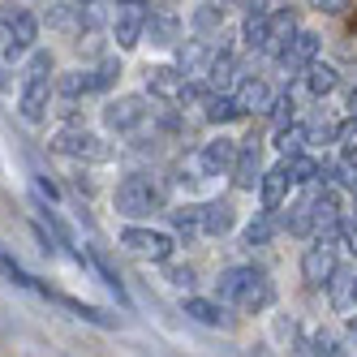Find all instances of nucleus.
Masks as SVG:
<instances>
[{
	"instance_id": "f704fd0d",
	"label": "nucleus",
	"mask_w": 357,
	"mask_h": 357,
	"mask_svg": "<svg viewBox=\"0 0 357 357\" xmlns=\"http://www.w3.org/2000/svg\"><path fill=\"white\" fill-rule=\"evenodd\" d=\"M327 289H331V305H336V310H349L353 305V275L349 271L336 267V275L327 280Z\"/></svg>"
},
{
	"instance_id": "412c9836",
	"label": "nucleus",
	"mask_w": 357,
	"mask_h": 357,
	"mask_svg": "<svg viewBox=\"0 0 357 357\" xmlns=\"http://www.w3.org/2000/svg\"><path fill=\"white\" fill-rule=\"evenodd\" d=\"M301 78H305V91H310L314 99H323V95H331V91H336V82H340V73L336 69H331L327 61H310V65H305L301 69Z\"/></svg>"
},
{
	"instance_id": "79ce46f5",
	"label": "nucleus",
	"mask_w": 357,
	"mask_h": 357,
	"mask_svg": "<svg viewBox=\"0 0 357 357\" xmlns=\"http://www.w3.org/2000/svg\"><path fill=\"white\" fill-rule=\"evenodd\" d=\"M52 73V56L47 52H35L31 61H26V78H47Z\"/></svg>"
},
{
	"instance_id": "4468645a",
	"label": "nucleus",
	"mask_w": 357,
	"mask_h": 357,
	"mask_svg": "<svg viewBox=\"0 0 357 357\" xmlns=\"http://www.w3.org/2000/svg\"><path fill=\"white\" fill-rule=\"evenodd\" d=\"M293 35H297V13H293V9H275V13L267 17V43H263V52H267V56H280Z\"/></svg>"
},
{
	"instance_id": "c85d7f7f",
	"label": "nucleus",
	"mask_w": 357,
	"mask_h": 357,
	"mask_svg": "<svg viewBox=\"0 0 357 357\" xmlns=\"http://www.w3.org/2000/svg\"><path fill=\"white\" fill-rule=\"evenodd\" d=\"M43 297H52V301H61L65 310H73V314H78V319H86V323H95V327H112V323H116V319H108L104 310H95V305H86V301H73V297H61V293H47V289H43Z\"/></svg>"
},
{
	"instance_id": "f257e3e1",
	"label": "nucleus",
	"mask_w": 357,
	"mask_h": 357,
	"mask_svg": "<svg viewBox=\"0 0 357 357\" xmlns=\"http://www.w3.org/2000/svg\"><path fill=\"white\" fill-rule=\"evenodd\" d=\"M271 280L259 267H228L220 271V301L237 305V310H267L271 305Z\"/></svg>"
},
{
	"instance_id": "c756f323",
	"label": "nucleus",
	"mask_w": 357,
	"mask_h": 357,
	"mask_svg": "<svg viewBox=\"0 0 357 357\" xmlns=\"http://www.w3.org/2000/svg\"><path fill=\"white\" fill-rule=\"evenodd\" d=\"M47 26H52V31H65V35H78V31H82L78 5H52V9H47Z\"/></svg>"
},
{
	"instance_id": "7ed1b4c3",
	"label": "nucleus",
	"mask_w": 357,
	"mask_h": 357,
	"mask_svg": "<svg viewBox=\"0 0 357 357\" xmlns=\"http://www.w3.org/2000/svg\"><path fill=\"white\" fill-rule=\"evenodd\" d=\"M336 267H340V259H336V237L314 233V241L305 245V254H301V280L310 289H327V280L336 275Z\"/></svg>"
},
{
	"instance_id": "3c124183",
	"label": "nucleus",
	"mask_w": 357,
	"mask_h": 357,
	"mask_svg": "<svg viewBox=\"0 0 357 357\" xmlns=\"http://www.w3.org/2000/svg\"><path fill=\"white\" fill-rule=\"evenodd\" d=\"M134 5H146V0H134Z\"/></svg>"
},
{
	"instance_id": "423d86ee",
	"label": "nucleus",
	"mask_w": 357,
	"mask_h": 357,
	"mask_svg": "<svg viewBox=\"0 0 357 357\" xmlns=\"http://www.w3.org/2000/svg\"><path fill=\"white\" fill-rule=\"evenodd\" d=\"M121 245L130 254H138V259H151V263H168L172 259V237L155 233V228H138V224L121 228Z\"/></svg>"
},
{
	"instance_id": "c03bdc74",
	"label": "nucleus",
	"mask_w": 357,
	"mask_h": 357,
	"mask_svg": "<svg viewBox=\"0 0 357 357\" xmlns=\"http://www.w3.org/2000/svg\"><path fill=\"white\" fill-rule=\"evenodd\" d=\"M340 241H344V250L357 259V224H344V228H340Z\"/></svg>"
},
{
	"instance_id": "20e7f679",
	"label": "nucleus",
	"mask_w": 357,
	"mask_h": 357,
	"mask_svg": "<svg viewBox=\"0 0 357 357\" xmlns=\"http://www.w3.org/2000/svg\"><path fill=\"white\" fill-rule=\"evenodd\" d=\"M233 160H237V138H228V134H220V138H211V142H202V151H194L190 155V181H207V176H220V172H228L233 168Z\"/></svg>"
},
{
	"instance_id": "1a4fd4ad",
	"label": "nucleus",
	"mask_w": 357,
	"mask_h": 357,
	"mask_svg": "<svg viewBox=\"0 0 357 357\" xmlns=\"http://www.w3.org/2000/svg\"><path fill=\"white\" fill-rule=\"evenodd\" d=\"M233 185L237 190H254L263 181V155H259V138H241L237 142V160H233Z\"/></svg>"
},
{
	"instance_id": "ea45409f",
	"label": "nucleus",
	"mask_w": 357,
	"mask_h": 357,
	"mask_svg": "<svg viewBox=\"0 0 357 357\" xmlns=\"http://www.w3.org/2000/svg\"><path fill=\"white\" fill-rule=\"evenodd\" d=\"M336 130H340V125H331L327 116H319V121H310V125H305V146H319V142H336Z\"/></svg>"
},
{
	"instance_id": "a18cd8bd",
	"label": "nucleus",
	"mask_w": 357,
	"mask_h": 357,
	"mask_svg": "<svg viewBox=\"0 0 357 357\" xmlns=\"http://www.w3.org/2000/svg\"><path fill=\"white\" fill-rule=\"evenodd\" d=\"M349 5V0H310V9H319V13H340Z\"/></svg>"
},
{
	"instance_id": "2f4dec72",
	"label": "nucleus",
	"mask_w": 357,
	"mask_h": 357,
	"mask_svg": "<svg viewBox=\"0 0 357 357\" xmlns=\"http://www.w3.org/2000/svg\"><path fill=\"white\" fill-rule=\"evenodd\" d=\"M56 91H61L65 99H78V95H91V91H95V82H91V69H69L65 78L56 82Z\"/></svg>"
},
{
	"instance_id": "b1692460",
	"label": "nucleus",
	"mask_w": 357,
	"mask_h": 357,
	"mask_svg": "<svg viewBox=\"0 0 357 357\" xmlns=\"http://www.w3.org/2000/svg\"><path fill=\"white\" fill-rule=\"evenodd\" d=\"M207 116L211 125H228V121H237L241 116V108H237V99H233V91H211L207 95Z\"/></svg>"
},
{
	"instance_id": "8fccbe9b",
	"label": "nucleus",
	"mask_w": 357,
	"mask_h": 357,
	"mask_svg": "<svg viewBox=\"0 0 357 357\" xmlns=\"http://www.w3.org/2000/svg\"><path fill=\"white\" fill-rule=\"evenodd\" d=\"M349 331H353V340H357V323H353V327H349Z\"/></svg>"
},
{
	"instance_id": "de8ad7c7",
	"label": "nucleus",
	"mask_w": 357,
	"mask_h": 357,
	"mask_svg": "<svg viewBox=\"0 0 357 357\" xmlns=\"http://www.w3.org/2000/svg\"><path fill=\"white\" fill-rule=\"evenodd\" d=\"M353 305H357V275H353Z\"/></svg>"
},
{
	"instance_id": "5701e85b",
	"label": "nucleus",
	"mask_w": 357,
	"mask_h": 357,
	"mask_svg": "<svg viewBox=\"0 0 357 357\" xmlns=\"http://www.w3.org/2000/svg\"><path fill=\"white\" fill-rule=\"evenodd\" d=\"M142 35H151V43H160V47H172L181 39V22L172 13H146V31Z\"/></svg>"
},
{
	"instance_id": "6e6552de",
	"label": "nucleus",
	"mask_w": 357,
	"mask_h": 357,
	"mask_svg": "<svg viewBox=\"0 0 357 357\" xmlns=\"http://www.w3.org/2000/svg\"><path fill=\"white\" fill-rule=\"evenodd\" d=\"M146 99L142 95H121V99H112V104L104 108V125L112 134H134L138 125L146 121Z\"/></svg>"
},
{
	"instance_id": "c9c22d12",
	"label": "nucleus",
	"mask_w": 357,
	"mask_h": 357,
	"mask_svg": "<svg viewBox=\"0 0 357 357\" xmlns=\"http://www.w3.org/2000/svg\"><path fill=\"white\" fill-rule=\"evenodd\" d=\"M172 228H176L185 241H190L194 233H202V207H181V211H172Z\"/></svg>"
},
{
	"instance_id": "7c9ffc66",
	"label": "nucleus",
	"mask_w": 357,
	"mask_h": 357,
	"mask_svg": "<svg viewBox=\"0 0 357 357\" xmlns=\"http://www.w3.org/2000/svg\"><path fill=\"white\" fill-rule=\"evenodd\" d=\"M271 233H275V211H259V215L250 220V228H245V245H250V250H254V245H267Z\"/></svg>"
},
{
	"instance_id": "a19ab883",
	"label": "nucleus",
	"mask_w": 357,
	"mask_h": 357,
	"mask_svg": "<svg viewBox=\"0 0 357 357\" xmlns=\"http://www.w3.org/2000/svg\"><path fill=\"white\" fill-rule=\"evenodd\" d=\"M336 146L344 151V155H357V112L340 125V130H336Z\"/></svg>"
},
{
	"instance_id": "cd10ccee",
	"label": "nucleus",
	"mask_w": 357,
	"mask_h": 357,
	"mask_svg": "<svg viewBox=\"0 0 357 357\" xmlns=\"http://www.w3.org/2000/svg\"><path fill=\"white\" fill-rule=\"evenodd\" d=\"M86 263H91V267L99 271V280H104V284H108V289H112V293H116L121 301H130V297H125V284H121V275L112 271V263H108V254L99 250V245H86Z\"/></svg>"
},
{
	"instance_id": "473e14b6",
	"label": "nucleus",
	"mask_w": 357,
	"mask_h": 357,
	"mask_svg": "<svg viewBox=\"0 0 357 357\" xmlns=\"http://www.w3.org/2000/svg\"><path fill=\"white\" fill-rule=\"evenodd\" d=\"M275 151L280 155H297V151H305V125H280V134H275Z\"/></svg>"
},
{
	"instance_id": "6ab92c4d",
	"label": "nucleus",
	"mask_w": 357,
	"mask_h": 357,
	"mask_svg": "<svg viewBox=\"0 0 357 357\" xmlns=\"http://www.w3.org/2000/svg\"><path fill=\"white\" fill-rule=\"evenodd\" d=\"M319 181L331 185V190H349V194H353V190H357V160L340 151V160H336V164H323Z\"/></svg>"
},
{
	"instance_id": "37998d69",
	"label": "nucleus",
	"mask_w": 357,
	"mask_h": 357,
	"mask_svg": "<svg viewBox=\"0 0 357 357\" xmlns=\"http://www.w3.org/2000/svg\"><path fill=\"white\" fill-rule=\"evenodd\" d=\"M168 284L172 289H194V267H168Z\"/></svg>"
},
{
	"instance_id": "09e8293b",
	"label": "nucleus",
	"mask_w": 357,
	"mask_h": 357,
	"mask_svg": "<svg viewBox=\"0 0 357 357\" xmlns=\"http://www.w3.org/2000/svg\"><path fill=\"white\" fill-rule=\"evenodd\" d=\"M353 215H357V190H353Z\"/></svg>"
},
{
	"instance_id": "f3484780",
	"label": "nucleus",
	"mask_w": 357,
	"mask_h": 357,
	"mask_svg": "<svg viewBox=\"0 0 357 357\" xmlns=\"http://www.w3.org/2000/svg\"><path fill=\"white\" fill-rule=\"evenodd\" d=\"M293 190V181H289V168L280 164V168H271V172H263V181H259V194H263V211H280L284 207V194Z\"/></svg>"
},
{
	"instance_id": "4be33fe9",
	"label": "nucleus",
	"mask_w": 357,
	"mask_h": 357,
	"mask_svg": "<svg viewBox=\"0 0 357 357\" xmlns=\"http://www.w3.org/2000/svg\"><path fill=\"white\" fill-rule=\"evenodd\" d=\"M237 82V56L233 52H215L211 65H207V86L211 91H233Z\"/></svg>"
},
{
	"instance_id": "f03ea898",
	"label": "nucleus",
	"mask_w": 357,
	"mask_h": 357,
	"mask_svg": "<svg viewBox=\"0 0 357 357\" xmlns=\"http://www.w3.org/2000/svg\"><path fill=\"white\" fill-rule=\"evenodd\" d=\"M116 211L130 215V220H142V215H155L164 211V185L146 172H134L116 185Z\"/></svg>"
},
{
	"instance_id": "bb28decb",
	"label": "nucleus",
	"mask_w": 357,
	"mask_h": 357,
	"mask_svg": "<svg viewBox=\"0 0 357 357\" xmlns=\"http://www.w3.org/2000/svg\"><path fill=\"white\" fill-rule=\"evenodd\" d=\"M185 314L202 327H228L224 310H220V301H207V297H185Z\"/></svg>"
},
{
	"instance_id": "49530a36",
	"label": "nucleus",
	"mask_w": 357,
	"mask_h": 357,
	"mask_svg": "<svg viewBox=\"0 0 357 357\" xmlns=\"http://www.w3.org/2000/svg\"><path fill=\"white\" fill-rule=\"evenodd\" d=\"M349 112H357V86H353V95H349Z\"/></svg>"
},
{
	"instance_id": "aec40b11",
	"label": "nucleus",
	"mask_w": 357,
	"mask_h": 357,
	"mask_svg": "<svg viewBox=\"0 0 357 357\" xmlns=\"http://www.w3.org/2000/svg\"><path fill=\"white\" fill-rule=\"evenodd\" d=\"M233 224H237L233 202L215 198V202H207V207H202V233H207V237H224V233H233Z\"/></svg>"
},
{
	"instance_id": "ddd939ff",
	"label": "nucleus",
	"mask_w": 357,
	"mask_h": 357,
	"mask_svg": "<svg viewBox=\"0 0 357 357\" xmlns=\"http://www.w3.org/2000/svg\"><path fill=\"white\" fill-rule=\"evenodd\" d=\"M211 56H215V47L207 39H185L181 47H176V69H181L185 78H207Z\"/></svg>"
},
{
	"instance_id": "9d476101",
	"label": "nucleus",
	"mask_w": 357,
	"mask_h": 357,
	"mask_svg": "<svg viewBox=\"0 0 357 357\" xmlns=\"http://www.w3.org/2000/svg\"><path fill=\"white\" fill-rule=\"evenodd\" d=\"M314 56H319V35H314V31H297V35L284 43V52L275 56V65L284 69V73H301Z\"/></svg>"
},
{
	"instance_id": "dca6fc26",
	"label": "nucleus",
	"mask_w": 357,
	"mask_h": 357,
	"mask_svg": "<svg viewBox=\"0 0 357 357\" xmlns=\"http://www.w3.org/2000/svg\"><path fill=\"white\" fill-rule=\"evenodd\" d=\"M233 99H237L241 112H267L275 95H271V86H267L263 78H241L237 91H233Z\"/></svg>"
},
{
	"instance_id": "4c0bfd02",
	"label": "nucleus",
	"mask_w": 357,
	"mask_h": 357,
	"mask_svg": "<svg viewBox=\"0 0 357 357\" xmlns=\"http://www.w3.org/2000/svg\"><path fill=\"white\" fill-rule=\"evenodd\" d=\"M267 116L275 121V130H280V125H293V116H297L293 95H289V91H284V95H275V99H271V108H267Z\"/></svg>"
},
{
	"instance_id": "2eb2a0df",
	"label": "nucleus",
	"mask_w": 357,
	"mask_h": 357,
	"mask_svg": "<svg viewBox=\"0 0 357 357\" xmlns=\"http://www.w3.org/2000/svg\"><path fill=\"white\" fill-rule=\"evenodd\" d=\"M181 86H185V73L176 69V65H155V69L146 73V91L155 95V99H168V104H176Z\"/></svg>"
},
{
	"instance_id": "393cba45",
	"label": "nucleus",
	"mask_w": 357,
	"mask_h": 357,
	"mask_svg": "<svg viewBox=\"0 0 357 357\" xmlns=\"http://www.w3.org/2000/svg\"><path fill=\"white\" fill-rule=\"evenodd\" d=\"M267 9L263 5H254L250 13H245V26H241V39H245V47L250 52H263V43H267Z\"/></svg>"
},
{
	"instance_id": "a211bd4d",
	"label": "nucleus",
	"mask_w": 357,
	"mask_h": 357,
	"mask_svg": "<svg viewBox=\"0 0 357 357\" xmlns=\"http://www.w3.org/2000/svg\"><path fill=\"white\" fill-rule=\"evenodd\" d=\"M284 228H289L293 237H310V233H314V190H305L297 202H289Z\"/></svg>"
},
{
	"instance_id": "f8f14e48",
	"label": "nucleus",
	"mask_w": 357,
	"mask_h": 357,
	"mask_svg": "<svg viewBox=\"0 0 357 357\" xmlns=\"http://www.w3.org/2000/svg\"><path fill=\"white\" fill-rule=\"evenodd\" d=\"M0 17H5V26H9V35L17 43V52H31L35 39H39V17L31 9H13V5L0 9Z\"/></svg>"
},
{
	"instance_id": "72a5a7b5",
	"label": "nucleus",
	"mask_w": 357,
	"mask_h": 357,
	"mask_svg": "<svg viewBox=\"0 0 357 357\" xmlns=\"http://www.w3.org/2000/svg\"><path fill=\"white\" fill-rule=\"evenodd\" d=\"M0 271H5V275L13 280V284H17V289H35V293H43V284H39V280H35V275H31L26 267H22L17 259H9L5 250H0Z\"/></svg>"
},
{
	"instance_id": "0eeeda50",
	"label": "nucleus",
	"mask_w": 357,
	"mask_h": 357,
	"mask_svg": "<svg viewBox=\"0 0 357 357\" xmlns=\"http://www.w3.org/2000/svg\"><path fill=\"white\" fill-rule=\"evenodd\" d=\"M142 31H146V9L134 5V0H116L112 5V39H116V47H125V52L138 47Z\"/></svg>"
},
{
	"instance_id": "a878e982",
	"label": "nucleus",
	"mask_w": 357,
	"mask_h": 357,
	"mask_svg": "<svg viewBox=\"0 0 357 357\" xmlns=\"http://www.w3.org/2000/svg\"><path fill=\"white\" fill-rule=\"evenodd\" d=\"M284 168H289V181H293V185H310V181H319V172H323V164H319L314 155H305V151L284 155Z\"/></svg>"
},
{
	"instance_id": "58836bf2",
	"label": "nucleus",
	"mask_w": 357,
	"mask_h": 357,
	"mask_svg": "<svg viewBox=\"0 0 357 357\" xmlns=\"http://www.w3.org/2000/svg\"><path fill=\"white\" fill-rule=\"evenodd\" d=\"M116 78H121V65H116V56L99 61V65L91 69V82H95V91H108V86H112Z\"/></svg>"
},
{
	"instance_id": "9b49d317",
	"label": "nucleus",
	"mask_w": 357,
	"mask_h": 357,
	"mask_svg": "<svg viewBox=\"0 0 357 357\" xmlns=\"http://www.w3.org/2000/svg\"><path fill=\"white\" fill-rule=\"evenodd\" d=\"M47 104H52V82H47V78H26V82H22V99H17L22 121L39 125L47 116Z\"/></svg>"
},
{
	"instance_id": "e433bc0d",
	"label": "nucleus",
	"mask_w": 357,
	"mask_h": 357,
	"mask_svg": "<svg viewBox=\"0 0 357 357\" xmlns=\"http://www.w3.org/2000/svg\"><path fill=\"white\" fill-rule=\"evenodd\" d=\"M301 353H327L331 357V353H344V349H340V340L331 336V331H310V336L301 340Z\"/></svg>"
},
{
	"instance_id": "39448f33",
	"label": "nucleus",
	"mask_w": 357,
	"mask_h": 357,
	"mask_svg": "<svg viewBox=\"0 0 357 357\" xmlns=\"http://www.w3.org/2000/svg\"><path fill=\"white\" fill-rule=\"evenodd\" d=\"M52 151H61V155H69V160H86V164H104V160H112V146L99 138V134H91V130H61L56 138H52Z\"/></svg>"
}]
</instances>
